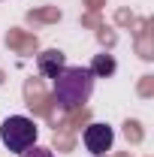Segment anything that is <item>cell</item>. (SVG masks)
I'll list each match as a JSON object with an SVG mask.
<instances>
[{
  "label": "cell",
  "instance_id": "cell-1",
  "mask_svg": "<svg viewBox=\"0 0 154 157\" xmlns=\"http://www.w3.org/2000/svg\"><path fill=\"white\" fill-rule=\"evenodd\" d=\"M52 82H55V100L60 103V109H79L94 94V76L88 67H64Z\"/></svg>",
  "mask_w": 154,
  "mask_h": 157
},
{
  "label": "cell",
  "instance_id": "cell-3",
  "mask_svg": "<svg viewBox=\"0 0 154 157\" xmlns=\"http://www.w3.org/2000/svg\"><path fill=\"white\" fill-rule=\"evenodd\" d=\"M85 148L91 151L94 157H100V154H106L109 148H112V142H115V130L109 127V124H88L85 127Z\"/></svg>",
  "mask_w": 154,
  "mask_h": 157
},
{
  "label": "cell",
  "instance_id": "cell-5",
  "mask_svg": "<svg viewBox=\"0 0 154 157\" xmlns=\"http://www.w3.org/2000/svg\"><path fill=\"white\" fill-rule=\"evenodd\" d=\"M88 70H91V76H94V78H106V76H112V73L118 70V63H115L112 55H97L94 63H91Z\"/></svg>",
  "mask_w": 154,
  "mask_h": 157
},
{
  "label": "cell",
  "instance_id": "cell-6",
  "mask_svg": "<svg viewBox=\"0 0 154 157\" xmlns=\"http://www.w3.org/2000/svg\"><path fill=\"white\" fill-rule=\"evenodd\" d=\"M21 157H55L52 148H42V145H30L27 151H21Z\"/></svg>",
  "mask_w": 154,
  "mask_h": 157
},
{
  "label": "cell",
  "instance_id": "cell-4",
  "mask_svg": "<svg viewBox=\"0 0 154 157\" xmlns=\"http://www.w3.org/2000/svg\"><path fill=\"white\" fill-rule=\"evenodd\" d=\"M37 67H39V73H42L45 78H55L60 70L67 67V55L58 52V48H45V52L37 58Z\"/></svg>",
  "mask_w": 154,
  "mask_h": 157
},
{
  "label": "cell",
  "instance_id": "cell-2",
  "mask_svg": "<svg viewBox=\"0 0 154 157\" xmlns=\"http://www.w3.org/2000/svg\"><path fill=\"white\" fill-rule=\"evenodd\" d=\"M37 124L30 121L27 115H9L3 124H0V142L9 148V151H27L30 145H37Z\"/></svg>",
  "mask_w": 154,
  "mask_h": 157
}]
</instances>
